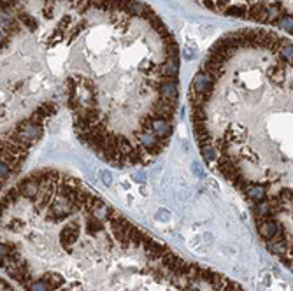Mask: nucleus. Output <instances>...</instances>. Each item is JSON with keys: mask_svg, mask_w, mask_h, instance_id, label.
Segmentation results:
<instances>
[{"mask_svg": "<svg viewBox=\"0 0 293 291\" xmlns=\"http://www.w3.org/2000/svg\"><path fill=\"white\" fill-rule=\"evenodd\" d=\"M246 196H248L251 202H254V204H258V202H263L265 196H267V193H265V188H262L260 184H249L248 188L244 189Z\"/></svg>", "mask_w": 293, "mask_h": 291, "instance_id": "obj_2", "label": "nucleus"}, {"mask_svg": "<svg viewBox=\"0 0 293 291\" xmlns=\"http://www.w3.org/2000/svg\"><path fill=\"white\" fill-rule=\"evenodd\" d=\"M214 81H212V77H211L207 72H204V70H200V72L197 74L195 77H193V83H191L190 90L195 93H200V95H204V97L211 98L212 97V90H214Z\"/></svg>", "mask_w": 293, "mask_h": 291, "instance_id": "obj_1", "label": "nucleus"}]
</instances>
